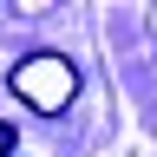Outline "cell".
Here are the masks:
<instances>
[{
	"label": "cell",
	"mask_w": 157,
	"mask_h": 157,
	"mask_svg": "<svg viewBox=\"0 0 157 157\" xmlns=\"http://www.w3.org/2000/svg\"><path fill=\"white\" fill-rule=\"evenodd\" d=\"M0 157H13V131L7 124H0Z\"/></svg>",
	"instance_id": "2"
},
{
	"label": "cell",
	"mask_w": 157,
	"mask_h": 157,
	"mask_svg": "<svg viewBox=\"0 0 157 157\" xmlns=\"http://www.w3.org/2000/svg\"><path fill=\"white\" fill-rule=\"evenodd\" d=\"M7 92H13L26 111H39V118H59V111L78 98V66H72L66 52H26V59H13Z\"/></svg>",
	"instance_id": "1"
}]
</instances>
